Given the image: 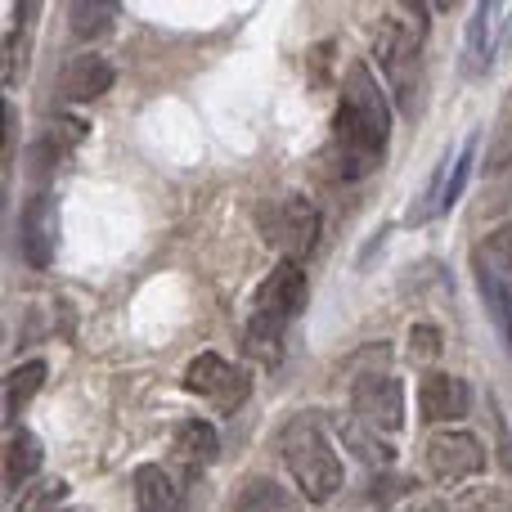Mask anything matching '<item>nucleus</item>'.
Here are the masks:
<instances>
[{
  "instance_id": "23",
  "label": "nucleus",
  "mask_w": 512,
  "mask_h": 512,
  "mask_svg": "<svg viewBox=\"0 0 512 512\" xmlns=\"http://www.w3.org/2000/svg\"><path fill=\"white\" fill-rule=\"evenodd\" d=\"M346 441L355 445V454H360L364 463H373V468H387L391 459H396V445H387L373 427H364V423H351L346 427Z\"/></svg>"
},
{
  "instance_id": "3",
  "label": "nucleus",
  "mask_w": 512,
  "mask_h": 512,
  "mask_svg": "<svg viewBox=\"0 0 512 512\" xmlns=\"http://www.w3.org/2000/svg\"><path fill=\"white\" fill-rule=\"evenodd\" d=\"M423 36H427V14L423 5H400L391 9L378 23V36H373V59L387 72L396 99L409 108V95L418 86V54H423Z\"/></svg>"
},
{
  "instance_id": "19",
  "label": "nucleus",
  "mask_w": 512,
  "mask_h": 512,
  "mask_svg": "<svg viewBox=\"0 0 512 512\" xmlns=\"http://www.w3.org/2000/svg\"><path fill=\"white\" fill-rule=\"evenodd\" d=\"M283 319H270V315H261L256 310L252 315V324H248V337H243V346L256 355V360H265V364H279V351H283Z\"/></svg>"
},
{
  "instance_id": "13",
  "label": "nucleus",
  "mask_w": 512,
  "mask_h": 512,
  "mask_svg": "<svg viewBox=\"0 0 512 512\" xmlns=\"http://www.w3.org/2000/svg\"><path fill=\"white\" fill-rule=\"evenodd\" d=\"M117 81L113 63L104 59V54H77V59L68 63V68L59 72V95L68 99V104H90V99H99L108 86Z\"/></svg>"
},
{
  "instance_id": "24",
  "label": "nucleus",
  "mask_w": 512,
  "mask_h": 512,
  "mask_svg": "<svg viewBox=\"0 0 512 512\" xmlns=\"http://www.w3.org/2000/svg\"><path fill=\"white\" fill-rule=\"evenodd\" d=\"M288 508H292L288 495H283L274 481L256 477V481H248V490L239 495V508H234V512H288Z\"/></svg>"
},
{
  "instance_id": "22",
  "label": "nucleus",
  "mask_w": 512,
  "mask_h": 512,
  "mask_svg": "<svg viewBox=\"0 0 512 512\" xmlns=\"http://www.w3.org/2000/svg\"><path fill=\"white\" fill-rule=\"evenodd\" d=\"M477 149H481V140H477V135H468V140H463V149L454 153V162H450V176H445V198H441V216L450 212L454 203H459L463 185H468V176H472V158H477Z\"/></svg>"
},
{
  "instance_id": "2",
  "label": "nucleus",
  "mask_w": 512,
  "mask_h": 512,
  "mask_svg": "<svg viewBox=\"0 0 512 512\" xmlns=\"http://www.w3.org/2000/svg\"><path fill=\"white\" fill-rule=\"evenodd\" d=\"M279 445H283V463H288L292 481H297V495L306 504H328L342 490V481H346L342 459L328 445V436L315 427V418H292L283 427Z\"/></svg>"
},
{
  "instance_id": "8",
  "label": "nucleus",
  "mask_w": 512,
  "mask_h": 512,
  "mask_svg": "<svg viewBox=\"0 0 512 512\" xmlns=\"http://www.w3.org/2000/svg\"><path fill=\"white\" fill-rule=\"evenodd\" d=\"M423 463H427V477L441 481V486H450V481H468V477H477V472H486V445H481L472 432L445 427V432L427 436Z\"/></svg>"
},
{
  "instance_id": "26",
  "label": "nucleus",
  "mask_w": 512,
  "mask_h": 512,
  "mask_svg": "<svg viewBox=\"0 0 512 512\" xmlns=\"http://www.w3.org/2000/svg\"><path fill=\"white\" fill-rule=\"evenodd\" d=\"M409 337H414V342H409V346H414L418 355H436V346H441V333H436L432 324H418Z\"/></svg>"
},
{
  "instance_id": "15",
  "label": "nucleus",
  "mask_w": 512,
  "mask_h": 512,
  "mask_svg": "<svg viewBox=\"0 0 512 512\" xmlns=\"http://www.w3.org/2000/svg\"><path fill=\"white\" fill-rule=\"evenodd\" d=\"M135 499H140V512H180V504H185L180 481H171V472L158 463H144L135 472Z\"/></svg>"
},
{
  "instance_id": "17",
  "label": "nucleus",
  "mask_w": 512,
  "mask_h": 512,
  "mask_svg": "<svg viewBox=\"0 0 512 512\" xmlns=\"http://www.w3.org/2000/svg\"><path fill=\"white\" fill-rule=\"evenodd\" d=\"M41 441H36L32 432H14L5 445V486L9 490H23L27 481L41 472Z\"/></svg>"
},
{
  "instance_id": "20",
  "label": "nucleus",
  "mask_w": 512,
  "mask_h": 512,
  "mask_svg": "<svg viewBox=\"0 0 512 512\" xmlns=\"http://www.w3.org/2000/svg\"><path fill=\"white\" fill-rule=\"evenodd\" d=\"M45 364L41 360H27V364H18L14 373H9V382H5V409L9 414H18V409H27V400L41 391V382H45Z\"/></svg>"
},
{
  "instance_id": "10",
  "label": "nucleus",
  "mask_w": 512,
  "mask_h": 512,
  "mask_svg": "<svg viewBox=\"0 0 512 512\" xmlns=\"http://www.w3.org/2000/svg\"><path fill=\"white\" fill-rule=\"evenodd\" d=\"M418 409H423L427 423H454V418H463L472 409V391H468V382L454 378V373L427 369L423 378H418Z\"/></svg>"
},
{
  "instance_id": "5",
  "label": "nucleus",
  "mask_w": 512,
  "mask_h": 512,
  "mask_svg": "<svg viewBox=\"0 0 512 512\" xmlns=\"http://www.w3.org/2000/svg\"><path fill=\"white\" fill-rule=\"evenodd\" d=\"M472 270H477V288H481V297H486L490 315L499 319V328H504V337L512 346V225L495 230L481 243Z\"/></svg>"
},
{
  "instance_id": "7",
  "label": "nucleus",
  "mask_w": 512,
  "mask_h": 512,
  "mask_svg": "<svg viewBox=\"0 0 512 512\" xmlns=\"http://www.w3.org/2000/svg\"><path fill=\"white\" fill-rule=\"evenodd\" d=\"M512 41V5H477L468 18V32H463V77H486L495 68V59L508 50Z\"/></svg>"
},
{
  "instance_id": "12",
  "label": "nucleus",
  "mask_w": 512,
  "mask_h": 512,
  "mask_svg": "<svg viewBox=\"0 0 512 512\" xmlns=\"http://www.w3.org/2000/svg\"><path fill=\"white\" fill-rule=\"evenodd\" d=\"M18 252L32 270H45L54 261V198L36 194L23 207V230H18Z\"/></svg>"
},
{
  "instance_id": "6",
  "label": "nucleus",
  "mask_w": 512,
  "mask_h": 512,
  "mask_svg": "<svg viewBox=\"0 0 512 512\" xmlns=\"http://www.w3.org/2000/svg\"><path fill=\"white\" fill-rule=\"evenodd\" d=\"M180 382H185V391L212 400L221 414H234V409L248 400V391H252V373L239 369V364H230L225 355H216V351L194 355V360L185 364V378Z\"/></svg>"
},
{
  "instance_id": "11",
  "label": "nucleus",
  "mask_w": 512,
  "mask_h": 512,
  "mask_svg": "<svg viewBox=\"0 0 512 512\" xmlns=\"http://www.w3.org/2000/svg\"><path fill=\"white\" fill-rule=\"evenodd\" d=\"M301 306H306V270H301V261H279L256 288V310L288 324Z\"/></svg>"
},
{
  "instance_id": "16",
  "label": "nucleus",
  "mask_w": 512,
  "mask_h": 512,
  "mask_svg": "<svg viewBox=\"0 0 512 512\" xmlns=\"http://www.w3.org/2000/svg\"><path fill=\"white\" fill-rule=\"evenodd\" d=\"M216 454H221V436H216L212 423H203V418H185V423L176 427V459L180 463L203 468V463H212Z\"/></svg>"
},
{
  "instance_id": "14",
  "label": "nucleus",
  "mask_w": 512,
  "mask_h": 512,
  "mask_svg": "<svg viewBox=\"0 0 512 512\" xmlns=\"http://www.w3.org/2000/svg\"><path fill=\"white\" fill-rule=\"evenodd\" d=\"M81 140H86V122H81V117H72V113L50 117L45 135L36 140V149H32V171H36V176H41L45 167L54 171V167L63 162V153H72Z\"/></svg>"
},
{
  "instance_id": "9",
  "label": "nucleus",
  "mask_w": 512,
  "mask_h": 512,
  "mask_svg": "<svg viewBox=\"0 0 512 512\" xmlns=\"http://www.w3.org/2000/svg\"><path fill=\"white\" fill-rule=\"evenodd\" d=\"M355 414L373 432H400L405 427V387L396 373H364L355 382Z\"/></svg>"
},
{
  "instance_id": "25",
  "label": "nucleus",
  "mask_w": 512,
  "mask_h": 512,
  "mask_svg": "<svg viewBox=\"0 0 512 512\" xmlns=\"http://www.w3.org/2000/svg\"><path fill=\"white\" fill-rule=\"evenodd\" d=\"M59 499H63V490L59 486H41V490H32V495L18 504V512H63L59 508Z\"/></svg>"
},
{
  "instance_id": "1",
  "label": "nucleus",
  "mask_w": 512,
  "mask_h": 512,
  "mask_svg": "<svg viewBox=\"0 0 512 512\" xmlns=\"http://www.w3.org/2000/svg\"><path fill=\"white\" fill-rule=\"evenodd\" d=\"M391 140V108L369 63H351L333 113V167L342 180H360L382 167Z\"/></svg>"
},
{
  "instance_id": "18",
  "label": "nucleus",
  "mask_w": 512,
  "mask_h": 512,
  "mask_svg": "<svg viewBox=\"0 0 512 512\" xmlns=\"http://www.w3.org/2000/svg\"><path fill=\"white\" fill-rule=\"evenodd\" d=\"M122 5L117 0H72L68 5V27L81 36V41H99V36L113 32Z\"/></svg>"
},
{
  "instance_id": "4",
  "label": "nucleus",
  "mask_w": 512,
  "mask_h": 512,
  "mask_svg": "<svg viewBox=\"0 0 512 512\" xmlns=\"http://www.w3.org/2000/svg\"><path fill=\"white\" fill-rule=\"evenodd\" d=\"M261 239L274 252H283V261H306L319 243V207L306 194H279L256 212Z\"/></svg>"
},
{
  "instance_id": "21",
  "label": "nucleus",
  "mask_w": 512,
  "mask_h": 512,
  "mask_svg": "<svg viewBox=\"0 0 512 512\" xmlns=\"http://www.w3.org/2000/svg\"><path fill=\"white\" fill-rule=\"evenodd\" d=\"M445 512H512V490L508 486H468L450 499Z\"/></svg>"
}]
</instances>
